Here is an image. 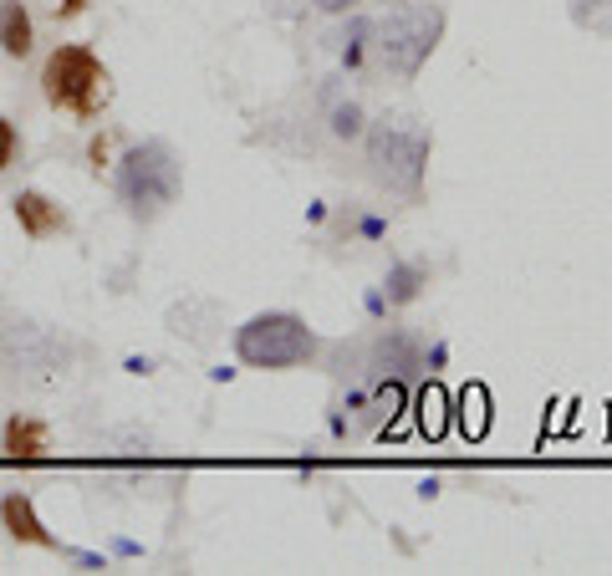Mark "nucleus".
I'll list each match as a JSON object with an SVG mask.
<instances>
[{
  "label": "nucleus",
  "instance_id": "14",
  "mask_svg": "<svg viewBox=\"0 0 612 576\" xmlns=\"http://www.w3.org/2000/svg\"><path fill=\"white\" fill-rule=\"evenodd\" d=\"M439 408H444V393L439 388H424L419 393V428H424V434H439Z\"/></svg>",
  "mask_w": 612,
  "mask_h": 576
},
{
  "label": "nucleus",
  "instance_id": "10",
  "mask_svg": "<svg viewBox=\"0 0 612 576\" xmlns=\"http://www.w3.org/2000/svg\"><path fill=\"white\" fill-rule=\"evenodd\" d=\"M6 454H11V459H41V454H47V428H41L37 418L16 414L11 424H6Z\"/></svg>",
  "mask_w": 612,
  "mask_h": 576
},
{
  "label": "nucleus",
  "instance_id": "8",
  "mask_svg": "<svg viewBox=\"0 0 612 576\" xmlns=\"http://www.w3.org/2000/svg\"><path fill=\"white\" fill-rule=\"evenodd\" d=\"M419 363H424L419 337H409V332H388V337H378V347H373V367H378V373L409 377V373H419Z\"/></svg>",
  "mask_w": 612,
  "mask_h": 576
},
{
  "label": "nucleus",
  "instance_id": "13",
  "mask_svg": "<svg viewBox=\"0 0 612 576\" xmlns=\"http://www.w3.org/2000/svg\"><path fill=\"white\" fill-rule=\"evenodd\" d=\"M332 133H338V139H358V133H363V108L352 98L332 108Z\"/></svg>",
  "mask_w": 612,
  "mask_h": 576
},
{
  "label": "nucleus",
  "instance_id": "9",
  "mask_svg": "<svg viewBox=\"0 0 612 576\" xmlns=\"http://www.w3.org/2000/svg\"><path fill=\"white\" fill-rule=\"evenodd\" d=\"M31 41H37V31H31L26 6L21 0H0V51H6V57H26Z\"/></svg>",
  "mask_w": 612,
  "mask_h": 576
},
{
  "label": "nucleus",
  "instance_id": "6",
  "mask_svg": "<svg viewBox=\"0 0 612 576\" xmlns=\"http://www.w3.org/2000/svg\"><path fill=\"white\" fill-rule=\"evenodd\" d=\"M16 220H21V230L31 240H47V235H62L67 230L62 204H51L41 189H21V194H16Z\"/></svg>",
  "mask_w": 612,
  "mask_h": 576
},
{
  "label": "nucleus",
  "instance_id": "16",
  "mask_svg": "<svg viewBox=\"0 0 612 576\" xmlns=\"http://www.w3.org/2000/svg\"><path fill=\"white\" fill-rule=\"evenodd\" d=\"M16 149H21V133H16V123H11V118L0 113V174H6V169H11Z\"/></svg>",
  "mask_w": 612,
  "mask_h": 576
},
{
  "label": "nucleus",
  "instance_id": "1",
  "mask_svg": "<svg viewBox=\"0 0 612 576\" xmlns=\"http://www.w3.org/2000/svg\"><path fill=\"white\" fill-rule=\"evenodd\" d=\"M179 184H184V163L163 139H143L123 153L118 163V200L138 214V220H153L169 204L179 200Z\"/></svg>",
  "mask_w": 612,
  "mask_h": 576
},
{
  "label": "nucleus",
  "instance_id": "3",
  "mask_svg": "<svg viewBox=\"0 0 612 576\" xmlns=\"http://www.w3.org/2000/svg\"><path fill=\"white\" fill-rule=\"evenodd\" d=\"M41 92L62 113L98 118L108 108V98H113V77L88 47H57L47 57V67H41Z\"/></svg>",
  "mask_w": 612,
  "mask_h": 576
},
{
  "label": "nucleus",
  "instance_id": "18",
  "mask_svg": "<svg viewBox=\"0 0 612 576\" xmlns=\"http://www.w3.org/2000/svg\"><path fill=\"white\" fill-rule=\"evenodd\" d=\"M88 11V0H62V16H82Z\"/></svg>",
  "mask_w": 612,
  "mask_h": 576
},
{
  "label": "nucleus",
  "instance_id": "11",
  "mask_svg": "<svg viewBox=\"0 0 612 576\" xmlns=\"http://www.w3.org/2000/svg\"><path fill=\"white\" fill-rule=\"evenodd\" d=\"M424 291V271L419 265H409V261H399L393 271H388V281H383V301H393V306H409L413 296Z\"/></svg>",
  "mask_w": 612,
  "mask_h": 576
},
{
  "label": "nucleus",
  "instance_id": "17",
  "mask_svg": "<svg viewBox=\"0 0 612 576\" xmlns=\"http://www.w3.org/2000/svg\"><path fill=\"white\" fill-rule=\"evenodd\" d=\"M317 6H322V11H352L358 0H317Z\"/></svg>",
  "mask_w": 612,
  "mask_h": 576
},
{
  "label": "nucleus",
  "instance_id": "7",
  "mask_svg": "<svg viewBox=\"0 0 612 576\" xmlns=\"http://www.w3.org/2000/svg\"><path fill=\"white\" fill-rule=\"evenodd\" d=\"M0 521H6V530H11L16 540H26V546L57 552V536L41 526V515H37V505H31V495H6V501H0Z\"/></svg>",
  "mask_w": 612,
  "mask_h": 576
},
{
  "label": "nucleus",
  "instance_id": "12",
  "mask_svg": "<svg viewBox=\"0 0 612 576\" xmlns=\"http://www.w3.org/2000/svg\"><path fill=\"white\" fill-rule=\"evenodd\" d=\"M572 21L592 31H612V0H572Z\"/></svg>",
  "mask_w": 612,
  "mask_h": 576
},
{
  "label": "nucleus",
  "instance_id": "5",
  "mask_svg": "<svg viewBox=\"0 0 612 576\" xmlns=\"http://www.w3.org/2000/svg\"><path fill=\"white\" fill-rule=\"evenodd\" d=\"M317 352V332L297 312H261L235 332V357L245 367H297Z\"/></svg>",
  "mask_w": 612,
  "mask_h": 576
},
{
  "label": "nucleus",
  "instance_id": "2",
  "mask_svg": "<svg viewBox=\"0 0 612 576\" xmlns=\"http://www.w3.org/2000/svg\"><path fill=\"white\" fill-rule=\"evenodd\" d=\"M373 37H378V57L388 62V72L419 77L424 62L434 57L439 37H444V11H439L434 0H403V6H393L373 26Z\"/></svg>",
  "mask_w": 612,
  "mask_h": 576
},
{
  "label": "nucleus",
  "instance_id": "4",
  "mask_svg": "<svg viewBox=\"0 0 612 576\" xmlns=\"http://www.w3.org/2000/svg\"><path fill=\"white\" fill-rule=\"evenodd\" d=\"M368 163L388 189H413L424 184V163H429V128L413 118H378L368 128Z\"/></svg>",
  "mask_w": 612,
  "mask_h": 576
},
{
  "label": "nucleus",
  "instance_id": "15",
  "mask_svg": "<svg viewBox=\"0 0 612 576\" xmlns=\"http://www.w3.org/2000/svg\"><path fill=\"white\" fill-rule=\"evenodd\" d=\"M368 37H373V21H352L348 26V51H342V57H348V67L363 62V41Z\"/></svg>",
  "mask_w": 612,
  "mask_h": 576
}]
</instances>
